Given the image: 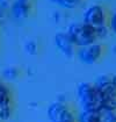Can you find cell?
Returning <instances> with one entry per match:
<instances>
[{"mask_svg": "<svg viewBox=\"0 0 116 122\" xmlns=\"http://www.w3.org/2000/svg\"><path fill=\"white\" fill-rule=\"evenodd\" d=\"M35 10V0H14L10 12L16 20H26L33 14Z\"/></svg>", "mask_w": 116, "mask_h": 122, "instance_id": "6", "label": "cell"}, {"mask_svg": "<svg viewBox=\"0 0 116 122\" xmlns=\"http://www.w3.org/2000/svg\"><path fill=\"white\" fill-rule=\"evenodd\" d=\"M60 122H77V117L73 116V117H70V119H66L64 121H60Z\"/></svg>", "mask_w": 116, "mask_h": 122, "instance_id": "18", "label": "cell"}, {"mask_svg": "<svg viewBox=\"0 0 116 122\" xmlns=\"http://www.w3.org/2000/svg\"><path fill=\"white\" fill-rule=\"evenodd\" d=\"M93 84L95 85V87L99 90L102 97L101 108L116 111V84L113 81L111 76H100L95 79Z\"/></svg>", "mask_w": 116, "mask_h": 122, "instance_id": "3", "label": "cell"}, {"mask_svg": "<svg viewBox=\"0 0 116 122\" xmlns=\"http://www.w3.org/2000/svg\"><path fill=\"white\" fill-rule=\"evenodd\" d=\"M6 16H7V14H6V10H4V8H1V7H0V23H2V22H5V21H6Z\"/></svg>", "mask_w": 116, "mask_h": 122, "instance_id": "17", "label": "cell"}, {"mask_svg": "<svg viewBox=\"0 0 116 122\" xmlns=\"http://www.w3.org/2000/svg\"><path fill=\"white\" fill-rule=\"evenodd\" d=\"M109 28H110V31L116 34V12L109 16Z\"/></svg>", "mask_w": 116, "mask_h": 122, "instance_id": "15", "label": "cell"}, {"mask_svg": "<svg viewBox=\"0 0 116 122\" xmlns=\"http://www.w3.org/2000/svg\"><path fill=\"white\" fill-rule=\"evenodd\" d=\"M68 36L71 37L74 46L78 48L86 47L93 44L99 41L97 34V29L88 26L84 22H76L68 27Z\"/></svg>", "mask_w": 116, "mask_h": 122, "instance_id": "2", "label": "cell"}, {"mask_svg": "<svg viewBox=\"0 0 116 122\" xmlns=\"http://www.w3.org/2000/svg\"><path fill=\"white\" fill-rule=\"evenodd\" d=\"M105 50L106 49L103 44L95 42L93 44L79 48L76 51V54L81 63L86 65H93L102 58V56L105 55Z\"/></svg>", "mask_w": 116, "mask_h": 122, "instance_id": "5", "label": "cell"}, {"mask_svg": "<svg viewBox=\"0 0 116 122\" xmlns=\"http://www.w3.org/2000/svg\"><path fill=\"white\" fill-rule=\"evenodd\" d=\"M77 122H101L100 111H81Z\"/></svg>", "mask_w": 116, "mask_h": 122, "instance_id": "9", "label": "cell"}, {"mask_svg": "<svg viewBox=\"0 0 116 122\" xmlns=\"http://www.w3.org/2000/svg\"><path fill=\"white\" fill-rule=\"evenodd\" d=\"M55 44L57 49L66 57H72L76 54V46L68 33L60 31L55 35Z\"/></svg>", "mask_w": 116, "mask_h": 122, "instance_id": "8", "label": "cell"}, {"mask_svg": "<svg viewBox=\"0 0 116 122\" xmlns=\"http://www.w3.org/2000/svg\"><path fill=\"white\" fill-rule=\"evenodd\" d=\"M111 79H113V81L116 84V75H114V76H111Z\"/></svg>", "mask_w": 116, "mask_h": 122, "instance_id": "19", "label": "cell"}, {"mask_svg": "<svg viewBox=\"0 0 116 122\" xmlns=\"http://www.w3.org/2000/svg\"><path fill=\"white\" fill-rule=\"evenodd\" d=\"M113 50H114V52H115V54H116V47H114V48H113Z\"/></svg>", "mask_w": 116, "mask_h": 122, "instance_id": "21", "label": "cell"}, {"mask_svg": "<svg viewBox=\"0 0 116 122\" xmlns=\"http://www.w3.org/2000/svg\"><path fill=\"white\" fill-rule=\"evenodd\" d=\"M77 99L82 111H97L102 107L101 93L92 83H80L78 85Z\"/></svg>", "mask_w": 116, "mask_h": 122, "instance_id": "1", "label": "cell"}, {"mask_svg": "<svg viewBox=\"0 0 116 122\" xmlns=\"http://www.w3.org/2000/svg\"><path fill=\"white\" fill-rule=\"evenodd\" d=\"M24 50L28 52L29 55H33V56L37 55L39 50V42L36 40H29L28 42L26 43V46H24Z\"/></svg>", "mask_w": 116, "mask_h": 122, "instance_id": "13", "label": "cell"}, {"mask_svg": "<svg viewBox=\"0 0 116 122\" xmlns=\"http://www.w3.org/2000/svg\"><path fill=\"white\" fill-rule=\"evenodd\" d=\"M14 0H0V7L4 8V10H7V8H10L12 4H13Z\"/></svg>", "mask_w": 116, "mask_h": 122, "instance_id": "16", "label": "cell"}, {"mask_svg": "<svg viewBox=\"0 0 116 122\" xmlns=\"http://www.w3.org/2000/svg\"><path fill=\"white\" fill-rule=\"evenodd\" d=\"M101 122H116V111H110L106 108H100Z\"/></svg>", "mask_w": 116, "mask_h": 122, "instance_id": "12", "label": "cell"}, {"mask_svg": "<svg viewBox=\"0 0 116 122\" xmlns=\"http://www.w3.org/2000/svg\"><path fill=\"white\" fill-rule=\"evenodd\" d=\"M13 113L12 98L0 100V120H8Z\"/></svg>", "mask_w": 116, "mask_h": 122, "instance_id": "10", "label": "cell"}, {"mask_svg": "<svg viewBox=\"0 0 116 122\" xmlns=\"http://www.w3.org/2000/svg\"><path fill=\"white\" fill-rule=\"evenodd\" d=\"M73 116L74 114L70 109L66 102L56 101V102L51 103L48 108V117L51 122H60L70 117H73Z\"/></svg>", "mask_w": 116, "mask_h": 122, "instance_id": "7", "label": "cell"}, {"mask_svg": "<svg viewBox=\"0 0 116 122\" xmlns=\"http://www.w3.org/2000/svg\"><path fill=\"white\" fill-rule=\"evenodd\" d=\"M82 0H58L57 4L59 6L64 7V8H68V10H72V8H76L78 5H80Z\"/></svg>", "mask_w": 116, "mask_h": 122, "instance_id": "14", "label": "cell"}, {"mask_svg": "<svg viewBox=\"0 0 116 122\" xmlns=\"http://www.w3.org/2000/svg\"><path fill=\"white\" fill-rule=\"evenodd\" d=\"M2 76L7 80H16L21 76V70L18 69L16 66H10L2 70Z\"/></svg>", "mask_w": 116, "mask_h": 122, "instance_id": "11", "label": "cell"}, {"mask_svg": "<svg viewBox=\"0 0 116 122\" xmlns=\"http://www.w3.org/2000/svg\"><path fill=\"white\" fill-rule=\"evenodd\" d=\"M82 22L95 29L109 26V14H108V10H106L105 6H102L100 4L92 5V6H89L85 10Z\"/></svg>", "mask_w": 116, "mask_h": 122, "instance_id": "4", "label": "cell"}, {"mask_svg": "<svg viewBox=\"0 0 116 122\" xmlns=\"http://www.w3.org/2000/svg\"><path fill=\"white\" fill-rule=\"evenodd\" d=\"M50 1H51V2H55V4H57L58 0H50Z\"/></svg>", "mask_w": 116, "mask_h": 122, "instance_id": "20", "label": "cell"}]
</instances>
